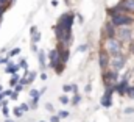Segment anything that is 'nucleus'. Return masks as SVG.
Returning a JSON list of instances; mask_svg holds the SVG:
<instances>
[{"instance_id": "nucleus-4", "label": "nucleus", "mask_w": 134, "mask_h": 122, "mask_svg": "<svg viewBox=\"0 0 134 122\" xmlns=\"http://www.w3.org/2000/svg\"><path fill=\"white\" fill-rule=\"evenodd\" d=\"M128 92H130V95H131V97H134V88H131V89H128Z\"/></svg>"}, {"instance_id": "nucleus-1", "label": "nucleus", "mask_w": 134, "mask_h": 122, "mask_svg": "<svg viewBox=\"0 0 134 122\" xmlns=\"http://www.w3.org/2000/svg\"><path fill=\"white\" fill-rule=\"evenodd\" d=\"M117 39H120L122 42H130L131 38H133V33L130 27H117V34H115Z\"/></svg>"}, {"instance_id": "nucleus-2", "label": "nucleus", "mask_w": 134, "mask_h": 122, "mask_svg": "<svg viewBox=\"0 0 134 122\" xmlns=\"http://www.w3.org/2000/svg\"><path fill=\"white\" fill-rule=\"evenodd\" d=\"M112 67H114V70H119V69H122L123 66H125V63H126V57L125 55H122V53H117V55H112Z\"/></svg>"}, {"instance_id": "nucleus-5", "label": "nucleus", "mask_w": 134, "mask_h": 122, "mask_svg": "<svg viewBox=\"0 0 134 122\" xmlns=\"http://www.w3.org/2000/svg\"><path fill=\"white\" fill-rule=\"evenodd\" d=\"M130 50L134 53V44H130Z\"/></svg>"}, {"instance_id": "nucleus-3", "label": "nucleus", "mask_w": 134, "mask_h": 122, "mask_svg": "<svg viewBox=\"0 0 134 122\" xmlns=\"http://www.w3.org/2000/svg\"><path fill=\"white\" fill-rule=\"evenodd\" d=\"M123 13H128V14H134V0H123L119 6Z\"/></svg>"}]
</instances>
